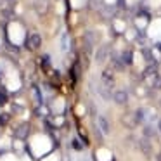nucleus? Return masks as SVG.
Segmentation results:
<instances>
[{
  "label": "nucleus",
  "instance_id": "6",
  "mask_svg": "<svg viewBox=\"0 0 161 161\" xmlns=\"http://www.w3.org/2000/svg\"><path fill=\"white\" fill-rule=\"evenodd\" d=\"M123 123H125L126 126H130V128H133V126L139 125V118H137L135 113H132V114H126L123 116Z\"/></svg>",
  "mask_w": 161,
  "mask_h": 161
},
{
  "label": "nucleus",
  "instance_id": "17",
  "mask_svg": "<svg viewBox=\"0 0 161 161\" xmlns=\"http://www.w3.org/2000/svg\"><path fill=\"white\" fill-rule=\"evenodd\" d=\"M156 161H161V153H159V154H158V156H156Z\"/></svg>",
  "mask_w": 161,
  "mask_h": 161
},
{
  "label": "nucleus",
  "instance_id": "4",
  "mask_svg": "<svg viewBox=\"0 0 161 161\" xmlns=\"http://www.w3.org/2000/svg\"><path fill=\"white\" fill-rule=\"evenodd\" d=\"M101 78H102V85H106L108 88H111L113 85H114V75H113L109 69H106Z\"/></svg>",
  "mask_w": 161,
  "mask_h": 161
},
{
  "label": "nucleus",
  "instance_id": "7",
  "mask_svg": "<svg viewBox=\"0 0 161 161\" xmlns=\"http://www.w3.org/2000/svg\"><path fill=\"white\" fill-rule=\"evenodd\" d=\"M108 49H109V47L104 45V47H101V49L97 50V54H95V61H97L99 64L106 61V57H108Z\"/></svg>",
  "mask_w": 161,
  "mask_h": 161
},
{
  "label": "nucleus",
  "instance_id": "1",
  "mask_svg": "<svg viewBox=\"0 0 161 161\" xmlns=\"http://www.w3.org/2000/svg\"><path fill=\"white\" fill-rule=\"evenodd\" d=\"M26 45H28L31 50H36L40 45H42V36H40L38 33H33V35H30V38L26 40Z\"/></svg>",
  "mask_w": 161,
  "mask_h": 161
},
{
  "label": "nucleus",
  "instance_id": "8",
  "mask_svg": "<svg viewBox=\"0 0 161 161\" xmlns=\"http://www.w3.org/2000/svg\"><path fill=\"white\" fill-rule=\"evenodd\" d=\"M139 146H140V151H142L146 156H151V144L147 142V139H142L139 142Z\"/></svg>",
  "mask_w": 161,
  "mask_h": 161
},
{
  "label": "nucleus",
  "instance_id": "15",
  "mask_svg": "<svg viewBox=\"0 0 161 161\" xmlns=\"http://www.w3.org/2000/svg\"><path fill=\"white\" fill-rule=\"evenodd\" d=\"M9 118H11L9 114H2V116H0V125H5V123L9 121Z\"/></svg>",
  "mask_w": 161,
  "mask_h": 161
},
{
  "label": "nucleus",
  "instance_id": "19",
  "mask_svg": "<svg viewBox=\"0 0 161 161\" xmlns=\"http://www.w3.org/2000/svg\"><path fill=\"white\" fill-rule=\"evenodd\" d=\"M158 128H159V130H161V119H159V123H158Z\"/></svg>",
  "mask_w": 161,
  "mask_h": 161
},
{
  "label": "nucleus",
  "instance_id": "11",
  "mask_svg": "<svg viewBox=\"0 0 161 161\" xmlns=\"http://www.w3.org/2000/svg\"><path fill=\"white\" fill-rule=\"evenodd\" d=\"M61 49H63L64 52H66V50L69 49V36H68L66 33H64V35L61 36Z\"/></svg>",
  "mask_w": 161,
  "mask_h": 161
},
{
  "label": "nucleus",
  "instance_id": "20",
  "mask_svg": "<svg viewBox=\"0 0 161 161\" xmlns=\"http://www.w3.org/2000/svg\"><path fill=\"white\" fill-rule=\"evenodd\" d=\"M119 5H123V0H119Z\"/></svg>",
  "mask_w": 161,
  "mask_h": 161
},
{
  "label": "nucleus",
  "instance_id": "10",
  "mask_svg": "<svg viewBox=\"0 0 161 161\" xmlns=\"http://www.w3.org/2000/svg\"><path fill=\"white\" fill-rule=\"evenodd\" d=\"M121 59H123V63H125V64H132L133 63L132 50H125V52H123V56H121Z\"/></svg>",
  "mask_w": 161,
  "mask_h": 161
},
{
  "label": "nucleus",
  "instance_id": "18",
  "mask_svg": "<svg viewBox=\"0 0 161 161\" xmlns=\"http://www.w3.org/2000/svg\"><path fill=\"white\" fill-rule=\"evenodd\" d=\"M0 102H5V97H4V95H0Z\"/></svg>",
  "mask_w": 161,
  "mask_h": 161
},
{
  "label": "nucleus",
  "instance_id": "3",
  "mask_svg": "<svg viewBox=\"0 0 161 161\" xmlns=\"http://www.w3.org/2000/svg\"><path fill=\"white\" fill-rule=\"evenodd\" d=\"M97 126H99V130H101L104 135H108V133L111 132V125H109L108 118H104V116H99L97 118Z\"/></svg>",
  "mask_w": 161,
  "mask_h": 161
},
{
  "label": "nucleus",
  "instance_id": "14",
  "mask_svg": "<svg viewBox=\"0 0 161 161\" xmlns=\"http://www.w3.org/2000/svg\"><path fill=\"white\" fill-rule=\"evenodd\" d=\"M144 133H146V137H153V135H154V128H151V126H146Z\"/></svg>",
  "mask_w": 161,
  "mask_h": 161
},
{
  "label": "nucleus",
  "instance_id": "5",
  "mask_svg": "<svg viewBox=\"0 0 161 161\" xmlns=\"http://www.w3.org/2000/svg\"><path fill=\"white\" fill-rule=\"evenodd\" d=\"M28 132H30V125L28 123H21V125L16 128L14 135L18 137V139H26V137H28Z\"/></svg>",
  "mask_w": 161,
  "mask_h": 161
},
{
  "label": "nucleus",
  "instance_id": "22",
  "mask_svg": "<svg viewBox=\"0 0 161 161\" xmlns=\"http://www.w3.org/2000/svg\"><path fill=\"white\" fill-rule=\"evenodd\" d=\"M159 106H161V101H159Z\"/></svg>",
  "mask_w": 161,
  "mask_h": 161
},
{
  "label": "nucleus",
  "instance_id": "2",
  "mask_svg": "<svg viewBox=\"0 0 161 161\" xmlns=\"http://www.w3.org/2000/svg\"><path fill=\"white\" fill-rule=\"evenodd\" d=\"M113 99H114L116 104L123 106V104L128 102V92H126V90H116L114 94H113Z\"/></svg>",
  "mask_w": 161,
  "mask_h": 161
},
{
  "label": "nucleus",
  "instance_id": "16",
  "mask_svg": "<svg viewBox=\"0 0 161 161\" xmlns=\"http://www.w3.org/2000/svg\"><path fill=\"white\" fill-rule=\"evenodd\" d=\"M73 146H75V149H81V146H80V144L76 142V140H75V142H73Z\"/></svg>",
  "mask_w": 161,
  "mask_h": 161
},
{
  "label": "nucleus",
  "instance_id": "21",
  "mask_svg": "<svg viewBox=\"0 0 161 161\" xmlns=\"http://www.w3.org/2000/svg\"><path fill=\"white\" fill-rule=\"evenodd\" d=\"M2 4H4V0H0V5H2Z\"/></svg>",
  "mask_w": 161,
  "mask_h": 161
},
{
  "label": "nucleus",
  "instance_id": "12",
  "mask_svg": "<svg viewBox=\"0 0 161 161\" xmlns=\"http://www.w3.org/2000/svg\"><path fill=\"white\" fill-rule=\"evenodd\" d=\"M113 64H114L116 69L121 71V69H123V64H125V63H123V61H119V59H116V57H113Z\"/></svg>",
  "mask_w": 161,
  "mask_h": 161
},
{
  "label": "nucleus",
  "instance_id": "9",
  "mask_svg": "<svg viewBox=\"0 0 161 161\" xmlns=\"http://www.w3.org/2000/svg\"><path fill=\"white\" fill-rule=\"evenodd\" d=\"M144 76H158V66L156 64H151V66L146 68V71H144Z\"/></svg>",
  "mask_w": 161,
  "mask_h": 161
},
{
  "label": "nucleus",
  "instance_id": "13",
  "mask_svg": "<svg viewBox=\"0 0 161 161\" xmlns=\"http://www.w3.org/2000/svg\"><path fill=\"white\" fill-rule=\"evenodd\" d=\"M153 87L154 88H161V76H159V75L153 78Z\"/></svg>",
  "mask_w": 161,
  "mask_h": 161
}]
</instances>
